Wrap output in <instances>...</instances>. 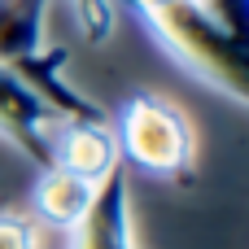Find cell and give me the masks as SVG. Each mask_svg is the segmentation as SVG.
I'll return each mask as SVG.
<instances>
[{"mask_svg":"<svg viewBox=\"0 0 249 249\" xmlns=\"http://www.w3.org/2000/svg\"><path fill=\"white\" fill-rule=\"evenodd\" d=\"M144 26L153 39L166 48L175 66H184L197 83L214 88L232 105L249 101V79H245V35L223 26L201 0H153L140 9Z\"/></svg>","mask_w":249,"mask_h":249,"instance_id":"6da1fadb","label":"cell"},{"mask_svg":"<svg viewBox=\"0 0 249 249\" xmlns=\"http://www.w3.org/2000/svg\"><path fill=\"white\" fill-rule=\"evenodd\" d=\"M0 249H39L35 219H26L18 210H0Z\"/></svg>","mask_w":249,"mask_h":249,"instance_id":"8992f818","label":"cell"},{"mask_svg":"<svg viewBox=\"0 0 249 249\" xmlns=\"http://www.w3.org/2000/svg\"><path fill=\"white\" fill-rule=\"evenodd\" d=\"M92 197H96V184H88V179L61 171V166H44V171H39V184H35V210H39L44 223H53V228H70V232H74L79 219L88 214Z\"/></svg>","mask_w":249,"mask_h":249,"instance_id":"5b68a950","label":"cell"},{"mask_svg":"<svg viewBox=\"0 0 249 249\" xmlns=\"http://www.w3.org/2000/svg\"><path fill=\"white\" fill-rule=\"evenodd\" d=\"M131 184H127V166H114L101 184L96 197L88 206V214L74 228V249H136L131 245Z\"/></svg>","mask_w":249,"mask_h":249,"instance_id":"277c9868","label":"cell"},{"mask_svg":"<svg viewBox=\"0 0 249 249\" xmlns=\"http://www.w3.org/2000/svg\"><path fill=\"white\" fill-rule=\"evenodd\" d=\"M53 166L88 184H101L114 166H123L109 118H61L53 127Z\"/></svg>","mask_w":249,"mask_h":249,"instance_id":"3957f363","label":"cell"},{"mask_svg":"<svg viewBox=\"0 0 249 249\" xmlns=\"http://www.w3.org/2000/svg\"><path fill=\"white\" fill-rule=\"evenodd\" d=\"M114 140H118V158L123 166L162 179V184H188L197 171V131L188 123V114L158 96V92H131L114 118Z\"/></svg>","mask_w":249,"mask_h":249,"instance_id":"7a4b0ae2","label":"cell"}]
</instances>
